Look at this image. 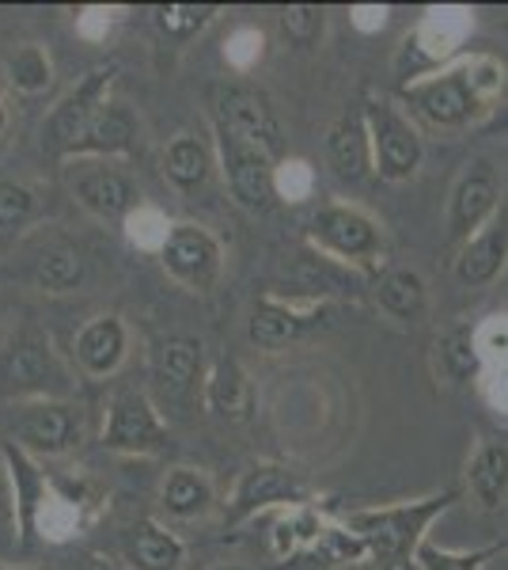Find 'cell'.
Listing matches in <instances>:
<instances>
[{
  "instance_id": "cell-1",
  "label": "cell",
  "mask_w": 508,
  "mask_h": 570,
  "mask_svg": "<svg viewBox=\"0 0 508 570\" xmlns=\"http://www.w3.org/2000/svg\"><path fill=\"white\" fill-rule=\"evenodd\" d=\"M505 66L494 53H470L448 61L418 80L399 85V99L432 130H475L494 115L505 91Z\"/></svg>"
},
{
  "instance_id": "cell-2",
  "label": "cell",
  "mask_w": 508,
  "mask_h": 570,
  "mask_svg": "<svg viewBox=\"0 0 508 570\" xmlns=\"http://www.w3.org/2000/svg\"><path fill=\"white\" fill-rule=\"evenodd\" d=\"M459 499V491H440L418 502H399V505H376V510H353L346 518V529L357 532L365 540L368 556L380 559H402L414 556L421 548L425 529Z\"/></svg>"
},
{
  "instance_id": "cell-3",
  "label": "cell",
  "mask_w": 508,
  "mask_h": 570,
  "mask_svg": "<svg viewBox=\"0 0 508 570\" xmlns=\"http://www.w3.org/2000/svg\"><path fill=\"white\" fill-rule=\"evenodd\" d=\"M365 122H368V134H372V156H376L380 179L406 183L418 176L421 160H425L418 126H414L395 104H387V99H368Z\"/></svg>"
},
{
  "instance_id": "cell-4",
  "label": "cell",
  "mask_w": 508,
  "mask_h": 570,
  "mask_svg": "<svg viewBox=\"0 0 508 570\" xmlns=\"http://www.w3.org/2000/svg\"><path fill=\"white\" fill-rule=\"evenodd\" d=\"M497 214H501V179H497V168L489 160L467 164V171L459 176L448 202V247L459 252Z\"/></svg>"
},
{
  "instance_id": "cell-5",
  "label": "cell",
  "mask_w": 508,
  "mask_h": 570,
  "mask_svg": "<svg viewBox=\"0 0 508 570\" xmlns=\"http://www.w3.org/2000/svg\"><path fill=\"white\" fill-rule=\"evenodd\" d=\"M311 240L335 263H372L384 252V233L365 209L357 206H327L311 220Z\"/></svg>"
},
{
  "instance_id": "cell-6",
  "label": "cell",
  "mask_w": 508,
  "mask_h": 570,
  "mask_svg": "<svg viewBox=\"0 0 508 570\" xmlns=\"http://www.w3.org/2000/svg\"><path fill=\"white\" fill-rule=\"evenodd\" d=\"M217 122L220 134L236 137V141L258 145L270 156H281V122H277L270 96L247 85L220 88L217 96Z\"/></svg>"
},
{
  "instance_id": "cell-7",
  "label": "cell",
  "mask_w": 508,
  "mask_h": 570,
  "mask_svg": "<svg viewBox=\"0 0 508 570\" xmlns=\"http://www.w3.org/2000/svg\"><path fill=\"white\" fill-rule=\"evenodd\" d=\"M220 156H225V176L239 206L251 209V214L270 209L277 198V156L258 149V145L236 141L228 134H220Z\"/></svg>"
},
{
  "instance_id": "cell-8",
  "label": "cell",
  "mask_w": 508,
  "mask_h": 570,
  "mask_svg": "<svg viewBox=\"0 0 508 570\" xmlns=\"http://www.w3.org/2000/svg\"><path fill=\"white\" fill-rule=\"evenodd\" d=\"M508 263V214L501 209L475 240H467L451 259V278L464 289H482V285L501 278Z\"/></svg>"
},
{
  "instance_id": "cell-9",
  "label": "cell",
  "mask_w": 508,
  "mask_h": 570,
  "mask_svg": "<svg viewBox=\"0 0 508 570\" xmlns=\"http://www.w3.org/2000/svg\"><path fill=\"white\" fill-rule=\"evenodd\" d=\"M107 80H110V69L88 72L84 85H80L58 110H53L50 126H46V149L50 153H77L80 137H84L91 118H96L99 107H103L99 104V91L107 88Z\"/></svg>"
},
{
  "instance_id": "cell-10",
  "label": "cell",
  "mask_w": 508,
  "mask_h": 570,
  "mask_svg": "<svg viewBox=\"0 0 508 570\" xmlns=\"http://www.w3.org/2000/svg\"><path fill=\"white\" fill-rule=\"evenodd\" d=\"M163 263H168V271L175 278L206 289L220 271V247L209 233H201V228H193V225H182V228H175L168 236V244H163Z\"/></svg>"
},
{
  "instance_id": "cell-11",
  "label": "cell",
  "mask_w": 508,
  "mask_h": 570,
  "mask_svg": "<svg viewBox=\"0 0 508 570\" xmlns=\"http://www.w3.org/2000/svg\"><path fill=\"white\" fill-rule=\"evenodd\" d=\"M107 449H122V453H145L163 441V430L156 422V411L149 400L137 392H122L110 407V426H107Z\"/></svg>"
},
{
  "instance_id": "cell-12",
  "label": "cell",
  "mask_w": 508,
  "mask_h": 570,
  "mask_svg": "<svg viewBox=\"0 0 508 570\" xmlns=\"http://www.w3.org/2000/svg\"><path fill=\"white\" fill-rule=\"evenodd\" d=\"M327 156L335 164V171L341 179L357 183L368 171H376V156H372V134H368L365 110H346L327 134Z\"/></svg>"
},
{
  "instance_id": "cell-13",
  "label": "cell",
  "mask_w": 508,
  "mask_h": 570,
  "mask_svg": "<svg viewBox=\"0 0 508 570\" xmlns=\"http://www.w3.org/2000/svg\"><path fill=\"white\" fill-rule=\"evenodd\" d=\"M20 438L39 453H64L80 438V415L69 403H39L20 415Z\"/></svg>"
},
{
  "instance_id": "cell-14",
  "label": "cell",
  "mask_w": 508,
  "mask_h": 570,
  "mask_svg": "<svg viewBox=\"0 0 508 570\" xmlns=\"http://www.w3.org/2000/svg\"><path fill=\"white\" fill-rule=\"evenodd\" d=\"M322 320L319 308L300 312L292 305H281V301H258L251 312V324H247V335H251L255 346L262 351H281V346L297 343L308 327H316Z\"/></svg>"
},
{
  "instance_id": "cell-15",
  "label": "cell",
  "mask_w": 508,
  "mask_h": 570,
  "mask_svg": "<svg viewBox=\"0 0 508 570\" xmlns=\"http://www.w3.org/2000/svg\"><path fill=\"white\" fill-rule=\"evenodd\" d=\"M467 487L482 510H501L508 502V438H489L467 464Z\"/></svg>"
},
{
  "instance_id": "cell-16",
  "label": "cell",
  "mask_w": 508,
  "mask_h": 570,
  "mask_svg": "<svg viewBox=\"0 0 508 570\" xmlns=\"http://www.w3.org/2000/svg\"><path fill=\"white\" fill-rule=\"evenodd\" d=\"M300 499H303V487L297 483V475L273 464H258L243 475V483H239L232 518H247V513L266 510V505H273V502H300Z\"/></svg>"
},
{
  "instance_id": "cell-17",
  "label": "cell",
  "mask_w": 508,
  "mask_h": 570,
  "mask_svg": "<svg viewBox=\"0 0 508 570\" xmlns=\"http://www.w3.org/2000/svg\"><path fill=\"white\" fill-rule=\"evenodd\" d=\"M376 301H380V308L387 316L402 320V324H414V320L425 316V308H429V285L414 266H395V271H387L380 285H376Z\"/></svg>"
},
{
  "instance_id": "cell-18",
  "label": "cell",
  "mask_w": 508,
  "mask_h": 570,
  "mask_svg": "<svg viewBox=\"0 0 508 570\" xmlns=\"http://www.w3.org/2000/svg\"><path fill=\"white\" fill-rule=\"evenodd\" d=\"M122 351H126V331L118 324L114 316H103V320H91V324L80 331L77 338V357L88 373L96 376H107L122 362Z\"/></svg>"
},
{
  "instance_id": "cell-19",
  "label": "cell",
  "mask_w": 508,
  "mask_h": 570,
  "mask_svg": "<svg viewBox=\"0 0 508 570\" xmlns=\"http://www.w3.org/2000/svg\"><path fill=\"white\" fill-rule=\"evenodd\" d=\"M0 381L4 389H42V384L58 381V370H53V357L42 343H16L12 351L0 357Z\"/></svg>"
},
{
  "instance_id": "cell-20",
  "label": "cell",
  "mask_w": 508,
  "mask_h": 570,
  "mask_svg": "<svg viewBox=\"0 0 508 570\" xmlns=\"http://www.w3.org/2000/svg\"><path fill=\"white\" fill-rule=\"evenodd\" d=\"M201 370V343L193 338H168L160 346V365H156V376H160V389L171 395V400H182L193 381H198Z\"/></svg>"
},
{
  "instance_id": "cell-21",
  "label": "cell",
  "mask_w": 508,
  "mask_h": 570,
  "mask_svg": "<svg viewBox=\"0 0 508 570\" xmlns=\"http://www.w3.org/2000/svg\"><path fill=\"white\" fill-rule=\"evenodd\" d=\"M77 198L99 217H122L133 206V183L118 171H91L77 183Z\"/></svg>"
},
{
  "instance_id": "cell-22",
  "label": "cell",
  "mask_w": 508,
  "mask_h": 570,
  "mask_svg": "<svg viewBox=\"0 0 508 570\" xmlns=\"http://www.w3.org/2000/svg\"><path fill=\"white\" fill-rule=\"evenodd\" d=\"M133 115H129L126 107L118 104H103L99 107V115L91 118V126L80 137L77 153H122L129 149V141H133Z\"/></svg>"
},
{
  "instance_id": "cell-23",
  "label": "cell",
  "mask_w": 508,
  "mask_h": 570,
  "mask_svg": "<svg viewBox=\"0 0 508 570\" xmlns=\"http://www.w3.org/2000/svg\"><path fill=\"white\" fill-rule=\"evenodd\" d=\"M209 403H212V411L225 419H243L247 411H251V384H247V373L239 370L232 357H225V362L217 365V373H212Z\"/></svg>"
},
{
  "instance_id": "cell-24",
  "label": "cell",
  "mask_w": 508,
  "mask_h": 570,
  "mask_svg": "<svg viewBox=\"0 0 508 570\" xmlns=\"http://www.w3.org/2000/svg\"><path fill=\"white\" fill-rule=\"evenodd\" d=\"M80 278H84V255L77 247H46V252L34 259V282L50 293H64L72 289Z\"/></svg>"
},
{
  "instance_id": "cell-25",
  "label": "cell",
  "mask_w": 508,
  "mask_h": 570,
  "mask_svg": "<svg viewBox=\"0 0 508 570\" xmlns=\"http://www.w3.org/2000/svg\"><path fill=\"white\" fill-rule=\"evenodd\" d=\"M501 551H508V540L478 548V551H448V548L432 544V540H421V548L414 551V567L418 570H482L489 559H497Z\"/></svg>"
},
{
  "instance_id": "cell-26",
  "label": "cell",
  "mask_w": 508,
  "mask_h": 570,
  "mask_svg": "<svg viewBox=\"0 0 508 570\" xmlns=\"http://www.w3.org/2000/svg\"><path fill=\"white\" fill-rule=\"evenodd\" d=\"M163 168H168L171 183H179V187H201L209 176V153L201 141H193V137H175L168 145V153H163Z\"/></svg>"
},
{
  "instance_id": "cell-27",
  "label": "cell",
  "mask_w": 508,
  "mask_h": 570,
  "mask_svg": "<svg viewBox=\"0 0 508 570\" xmlns=\"http://www.w3.org/2000/svg\"><path fill=\"white\" fill-rule=\"evenodd\" d=\"M133 559L141 563L145 570H175L182 563V544L171 537V532H160L152 525H141L133 537Z\"/></svg>"
},
{
  "instance_id": "cell-28",
  "label": "cell",
  "mask_w": 508,
  "mask_h": 570,
  "mask_svg": "<svg viewBox=\"0 0 508 570\" xmlns=\"http://www.w3.org/2000/svg\"><path fill=\"white\" fill-rule=\"evenodd\" d=\"M209 483L201 480L198 472H171L168 483H163V505H168L171 513H179V518H193V513H201L209 505Z\"/></svg>"
},
{
  "instance_id": "cell-29",
  "label": "cell",
  "mask_w": 508,
  "mask_h": 570,
  "mask_svg": "<svg viewBox=\"0 0 508 570\" xmlns=\"http://www.w3.org/2000/svg\"><path fill=\"white\" fill-rule=\"evenodd\" d=\"M440 357H445V370L456 376V381H467V376L478 373L482 365V343H478V331L459 327L440 343Z\"/></svg>"
},
{
  "instance_id": "cell-30",
  "label": "cell",
  "mask_w": 508,
  "mask_h": 570,
  "mask_svg": "<svg viewBox=\"0 0 508 570\" xmlns=\"http://www.w3.org/2000/svg\"><path fill=\"white\" fill-rule=\"evenodd\" d=\"M322 27H327V12L319 4H289L281 12V31L289 35L292 46H316L322 39Z\"/></svg>"
},
{
  "instance_id": "cell-31",
  "label": "cell",
  "mask_w": 508,
  "mask_h": 570,
  "mask_svg": "<svg viewBox=\"0 0 508 570\" xmlns=\"http://www.w3.org/2000/svg\"><path fill=\"white\" fill-rule=\"evenodd\" d=\"M8 72H12V85L20 91H42L50 85V61L39 46H23L12 61H8Z\"/></svg>"
},
{
  "instance_id": "cell-32",
  "label": "cell",
  "mask_w": 508,
  "mask_h": 570,
  "mask_svg": "<svg viewBox=\"0 0 508 570\" xmlns=\"http://www.w3.org/2000/svg\"><path fill=\"white\" fill-rule=\"evenodd\" d=\"M34 195L20 183H0V228H16L31 217Z\"/></svg>"
},
{
  "instance_id": "cell-33",
  "label": "cell",
  "mask_w": 508,
  "mask_h": 570,
  "mask_svg": "<svg viewBox=\"0 0 508 570\" xmlns=\"http://www.w3.org/2000/svg\"><path fill=\"white\" fill-rule=\"evenodd\" d=\"M212 16V8L206 4H171V8H160V23L168 27L171 35H179V39H190L193 31H198L201 23H206Z\"/></svg>"
},
{
  "instance_id": "cell-34",
  "label": "cell",
  "mask_w": 508,
  "mask_h": 570,
  "mask_svg": "<svg viewBox=\"0 0 508 570\" xmlns=\"http://www.w3.org/2000/svg\"><path fill=\"white\" fill-rule=\"evenodd\" d=\"M478 134L482 137H508V99H501V104L494 107V115L478 126Z\"/></svg>"
},
{
  "instance_id": "cell-35",
  "label": "cell",
  "mask_w": 508,
  "mask_h": 570,
  "mask_svg": "<svg viewBox=\"0 0 508 570\" xmlns=\"http://www.w3.org/2000/svg\"><path fill=\"white\" fill-rule=\"evenodd\" d=\"M80 570H114V567L103 563V559H96V556H91V559H84V567H80Z\"/></svg>"
},
{
  "instance_id": "cell-36",
  "label": "cell",
  "mask_w": 508,
  "mask_h": 570,
  "mask_svg": "<svg viewBox=\"0 0 508 570\" xmlns=\"http://www.w3.org/2000/svg\"><path fill=\"white\" fill-rule=\"evenodd\" d=\"M0 130H4V110H0Z\"/></svg>"
},
{
  "instance_id": "cell-37",
  "label": "cell",
  "mask_w": 508,
  "mask_h": 570,
  "mask_svg": "<svg viewBox=\"0 0 508 570\" xmlns=\"http://www.w3.org/2000/svg\"><path fill=\"white\" fill-rule=\"evenodd\" d=\"M217 570H239V567H217Z\"/></svg>"
},
{
  "instance_id": "cell-38",
  "label": "cell",
  "mask_w": 508,
  "mask_h": 570,
  "mask_svg": "<svg viewBox=\"0 0 508 570\" xmlns=\"http://www.w3.org/2000/svg\"><path fill=\"white\" fill-rule=\"evenodd\" d=\"M0 510H4V494H0Z\"/></svg>"
},
{
  "instance_id": "cell-39",
  "label": "cell",
  "mask_w": 508,
  "mask_h": 570,
  "mask_svg": "<svg viewBox=\"0 0 508 570\" xmlns=\"http://www.w3.org/2000/svg\"><path fill=\"white\" fill-rule=\"evenodd\" d=\"M410 570H418V567H410Z\"/></svg>"
}]
</instances>
